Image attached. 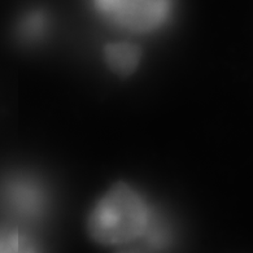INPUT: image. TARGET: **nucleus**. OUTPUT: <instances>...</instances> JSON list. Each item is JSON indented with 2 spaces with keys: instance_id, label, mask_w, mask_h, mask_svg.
<instances>
[{
  "instance_id": "obj_1",
  "label": "nucleus",
  "mask_w": 253,
  "mask_h": 253,
  "mask_svg": "<svg viewBox=\"0 0 253 253\" xmlns=\"http://www.w3.org/2000/svg\"><path fill=\"white\" fill-rule=\"evenodd\" d=\"M87 231L101 246L130 248L128 253L163 250L171 239L164 215L140 191L122 182L95 203L87 218Z\"/></svg>"
},
{
  "instance_id": "obj_2",
  "label": "nucleus",
  "mask_w": 253,
  "mask_h": 253,
  "mask_svg": "<svg viewBox=\"0 0 253 253\" xmlns=\"http://www.w3.org/2000/svg\"><path fill=\"white\" fill-rule=\"evenodd\" d=\"M104 22L128 34L160 32L171 21L175 0H90Z\"/></svg>"
},
{
  "instance_id": "obj_3",
  "label": "nucleus",
  "mask_w": 253,
  "mask_h": 253,
  "mask_svg": "<svg viewBox=\"0 0 253 253\" xmlns=\"http://www.w3.org/2000/svg\"><path fill=\"white\" fill-rule=\"evenodd\" d=\"M0 204L18 221L37 222L48 213L51 196L42 180L21 174L1 183Z\"/></svg>"
},
{
  "instance_id": "obj_4",
  "label": "nucleus",
  "mask_w": 253,
  "mask_h": 253,
  "mask_svg": "<svg viewBox=\"0 0 253 253\" xmlns=\"http://www.w3.org/2000/svg\"><path fill=\"white\" fill-rule=\"evenodd\" d=\"M142 57V48L128 41L107 43L103 48L104 63L117 76H131L135 73Z\"/></svg>"
},
{
  "instance_id": "obj_5",
  "label": "nucleus",
  "mask_w": 253,
  "mask_h": 253,
  "mask_svg": "<svg viewBox=\"0 0 253 253\" xmlns=\"http://www.w3.org/2000/svg\"><path fill=\"white\" fill-rule=\"evenodd\" d=\"M0 253H43L39 243L20 226H0Z\"/></svg>"
},
{
  "instance_id": "obj_6",
  "label": "nucleus",
  "mask_w": 253,
  "mask_h": 253,
  "mask_svg": "<svg viewBox=\"0 0 253 253\" xmlns=\"http://www.w3.org/2000/svg\"><path fill=\"white\" fill-rule=\"evenodd\" d=\"M51 30V20L48 13L42 9H33L21 18L18 33L22 41L28 43L42 42Z\"/></svg>"
}]
</instances>
